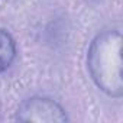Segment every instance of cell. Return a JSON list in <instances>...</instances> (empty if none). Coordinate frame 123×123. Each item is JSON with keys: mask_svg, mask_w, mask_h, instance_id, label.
Returning a JSON list of instances; mask_svg holds the SVG:
<instances>
[{"mask_svg": "<svg viewBox=\"0 0 123 123\" xmlns=\"http://www.w3.org/2000/svg\"><path fill=\"white\" fill-rule=\"evenodd\" d=\"M18 55L16 41L12 33L0 28V74L6 73L15 62Z\"/></svg>", "mask_w": 123, "mask_h": 123, "instance_id": "3957f363", "label": "cell"}, {"mask_svg": "<svg viewBox=\"0 0 123 123\" xmlns=\"http://www.w3.org/2000/svg\"><path fill=\"white\" fill-rule=\"evenodd\" d=\"M86 62L96 87L111 98H122V32L119 29H104L91 39Z\"/></svg>", "mask_w": 123, "mask_h": 123, "instance_id": "6da1fadb", "label": "cell"}, {"mask_svg": "<svg viewBox=\"0 0 123 123\" xmlns=\"http://www.w3.org/2000/svg\"><path fill=\"white\" fill-rule=\"evenodd\" d=\"M15 120L38 123H62L68 122L70 117L65 109L56 100L45 96H32L19 104L15 114Z\"/></svg>", "mask_w": 123, "mask_h": 123, "instance_id": "7a4b0ae2", "label": "cell"}]
</instances>
